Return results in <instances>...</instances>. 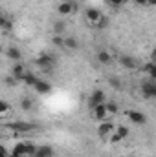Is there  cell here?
<instances>
[{"instance_id":"obj_1","label":"cell","mask_w":156,"mask_h":157,"mask_svg":"<svg viewBox=\"0 0 156 157\" xmlns=\"http://www.w3.org/2000/svg\"><path fill=\"white\" fill-rule=\"evenodd\" d=\"M105 102H107L105 93H103L101 90H96V91H92L90 97H88V110H94L96 106H101V104H105Z\"/></svg>"},{"instance_id":"obj_2","label":"cell","mask_w":156,"mask_h":157,"mask_svg":"<svg viewBox=\"0 0 156 157\" xmlns=\"http://www.w3.org/2000/svg\"><path fill=\"white\" fill-rule=\"evenodd\" d=\"M142 93L145 99H156V80L149 78L142 84Z\"/></svg>"},{"instance_id":"obj_3","label":"cell","mask_w":156,"mask_h":157,"mask_svg":"<svg viewBox=\"0 0 156 157\" xmlns=\"http://www.w3.org/2000/svg\"><path fill=\"white\" fill-rule=\"evenodd\" d=\"M57 11L61 17H66V15H74L77 13V4L76 2H61L57 6Z\"/></svg>"},{"instance_id":"obj_4","label":"cell","mask_w":156,"mask_h":157,"mask_svg":"<svg viewBox=\"0 0 156 157\" xmlns=\"http://www.w3.org/2000/svg\"><path fill=\"white\" fill-rule=\"evenodd\" d=\"M116 132V126L110 121H101V124L97 126V135L99 137H110Z\"/></svg>"},{"instance_id":"obj_5","label":"cell","mask_w":156,"mask_h":157,"mask_svg":"<svg viewBox=\"0 0 156 157\" xmlns=\"http://www.w3.org/2000/svg\"><path fill=\"white\" fill-rule=\"evenodd\" d=\"M35 64L42 68V70H50L53 64H55V59L50 55V53H40L39 57H37V60H35Z\"/></svg>"},{"instance_id":"obj_6","label":"cell","mask_w":156,"mask_h":157,"mask_svg":"<svg viewBox=\"0 0 156 157\" xmlns=\"http://www.w3.org/2000/svg\"><path fill=\"white\" fill-rule=\"evenodd\" d=\"M84 17H86V22H88V24L97 26V22L103 18V13H101L99 9H96V7H88L86 13H84Z\"/></svg>"},{"instance_id":"obj_7","label":"cell","mask_w":156,"mask_h":157,"mask_svg":"<svg viewBox=\"0 0 156 157\" xmlns=\"http://www.w3.org/2000/svg\"><path fill=\"white\" fill-rule=\"evenodd\" d=\"M90 112H92V117L96 119V121H107V117L110 115L109 110H107V102L101 104V106H96V108L90 110Z\"/></svg>"},{"instance_id":"obj_8","label":"cell","mask_w":156,"mask_h":157,"mask_svg":"<svg viewBox=\"0 0 156 157\" xmlns=\"http://www.w3.org/2000/svg\"><path fill=\"white\" fill-rule=\"evenodd\" d=\"M9 126H11L15 132H18V133H28L30 130H33V124L24 122V121H15V122H9Z\"/></svg>"},{"instance_id":"obj_9","label":"cell","mask_w":156,"mask_h":157,"mask_svg":"<svg viewBox=\"0 0 156 157\" xmlns=\"http://www.w3.org/2000/svg\"><path fill=\"white\" fill-rule=\"evenodd\" d=\"M127 135H129V128H127V126H117L116 132L110 135V141H112V143H119V141H123Z\"/></svg>"},{"instance_id":"obj_10","label":"cell","mask_w":156,"mask_h":157,"mask_svg":"<svg viewBox=\"0 0 156 157\" xmlns=\"http://www.w3.org/2000/svg\"><path fill=\"white\" fill-rule=\"evenodd\" d=\"M127 115H129V119H130V122H134V124H138V126H143V124L147 122V117H145L142 112H134V110H130Z\"/></svg>"},{"instance_id":"obj_11","label":"cell","mask_w":156,"mask_h":157,"mask_svg":"<svg viewBox=\"0 0 156 157\" xmlns=\"http://www.w3.org/2000/svg\"><path fill=\"white\" fill-rule=\"evenodd\" d=\"M37 93H40V95H44V93H50L51 91V84L48 82V80H44V78H40L39 82L35 84V88H33Z\"/></svg>"},{"instance_id":"obj_12","label":"cell","mask_w":156,"mask_h":157,"mask_svg":"<svg viewBox=\"0 0 156 157\" xmlns=\"http://www.w3.org/2000/svg\"><path fill=\"white\" fill-rule=\"evenodd\" d=\"M6 55H7V59L9 60H13V62H20V59H22V53H20V49L18 48H7L6 49Z\"/></svg>"},{"instance_id":"obj_13","label":"cell","mask_w":156,"mask_h":157,"mask_svg":"<svg viewBox=\"0 0 156 157\" xmlns=\"http://www.w3.org/2000/svg\"><path fill=\"white\" fill-rule=\"evenodd\" d=\"M11 157H28L26 154V143H17L11 150Z\"/></svg>"},{"instance_id":"obj_14","label":"cell","mask_w":156,"mask_h":157,"mask_svg":"<svg viewBox=\"0 0 156 157\" xmlns=\"http://www.w3.org/2000/svg\"><path fill=\"white\" fill-rule=\"evenodd\" d=\"M53 155H55L53 148H51V146H48V144H42V146H39L37 154H35L33 157H53Z\"/></svg>"},{"instance_id":"obj_15","label":"cell","mask_w":156,"mask_h":157,"mask_svg":"<svg viewBox=\"0 0 156 157\" xmlns=\"http://www.w3.org/2000/svg\"><path fill=\"white\" fill-rule=\"evenodd\" d=\"M11 73H13V77H17L18 80H22L24 75H26V70H24V66H22L20 62H15L13 68H11Z\"/></svg>"},{"instance_id":"obj_16","label":"cell","mask_w":156,"mask_h":157,"mask_svg":"<svg viewBox=\"0 0 156 157\" xmlns=\"http://www.w3.org/2000/svg\"><path fill=\"white\" fill-rule=\"evenodd\" d=\"M40 78L35 75V73H31V71H26V75H24V78H22V82L26 84V86H31V88H35V84L39 82Z\"/></svg>"},{"instance_id":"obj_17","label":"cell","mask_w":156,"mask_h":157,"mask_svg":"<svg viewBox=\"0 0 156 157\" xmlns=\"http://www.w3.org/2000/svg\"><path fill=\"white\" fill-rule=\"evenodd\" d=\"M119 64H121L123 68H127V70H132V68L136 66V60H134L132 57H129V55H123V57H119Z\"/></svg>"},{"instance_id":"obj_18","label":"cell","mask_w":156,"mask_h":157,"mask_svg":"<svg viewBox=\"0 0 156 157\" xmlns=\"http://www.w3.org/2000/svg\"><path fill=\"white\" fill-rule=\"evenodd\" d=\"M66 31V22L64 20H55L53 24V35H64Z\"/></svg>"},{"instance_id":"obj_19","label":"cell","mask_w":156,"mask_h":157,"mask_svg":"<svg viewBox=\"0 0 156 157\" xmlns=\"http://www.w3.org/2000/svg\"><path fill=\"white\" fill-rule=\"evenodd\" d=\"M97 60H99V64H105V66H109L110 62H112V57H110V53L109 51H99L97 53Z\"/></svg>"},{"instance_id":"obj_20","label":"cell","mask_w":156,"mask_h":157,"mask_svg":"<svg viewBox=\"0 0 156 157\" xmlns=\"http://www.w3.org/2000/svg\"><path fill=\"white\" fill-rule=\"evenodd\" d=\"M143 71L149 75V78L156 80V62H154V60H153V62H149V64H145V66H143Z\"/></svg>"},{"instance_id":"obj_21","label":"cell","mask_w":156,"mask_h":157,"mask_svg":"<svg viewBox=\"0 0 156 157\" xmlns=\"http://www.w3.org/2000/svg\"><path fill=\"white\" fill-rule=\"evenodd\" d=\"M79 48V42L76 37H66V40H64V49H77Z\"/></svg>"},{"instance_id":"obj_22","label":"cell","mask_w":156,"mask_h":157,"mask_svg":"<svg viewBox=\"0 0 156 157\" xmlns=\"http://www.w3.org/2000/svg\"><path fill=\"white\" fill-rule=\"evenodd\" d=\"M20 108H22L24 112H30V110L33 108V101H31L30 97H24V99L20 101Z\"/></svg>"},{"instance_id":"obj_23","label":"cell","mask_w":156,"mask_h":157,"mask_svg":"<svg viewBox=\"0 0 156 157\" xmlns=\"http://www.w3.org/2000/svg\"><path fill=\"white\" fill-rule=\"evenodd\" d=\"M37 150H39L37 144H33V143H26V154H28V157H33L35 154H37Z\"/></svg>"},{"instance_id":"obj_24","label":"cell","mask_w":156,"mask_h":157,"mask_svg":"<svg viewBox=\"0 0 156 157\" xmlns=\"http://www.w3.org/2000/svg\"><path fill=\"white\" fill-rule=\"evenodd\" d=\"M64 40H66V37H63V35H53L51 42H53V46H57V48H64Z\"/></svg>"},{"instance_id":"obj_25","label":"cell","mask_w":156,"mask_h":157,"mask_svg":"<svg viewBox=\"0 0 156 157\" xmlns=\"http://www.w3.org/2000/svg\"><path fill=\"white\" fill-rule=\"evenodd\" d=\"M9 113V102L7 101H0V115L6 117Z\"/></svg>"},{"instance_id":"obj_26","label":"cell","mask_w":156,"mask_h":157,"mask_svg":"<svg viewBox=\"0 0 156 157\" xmlns=\"http://www.w3.org/2000/svg\"><path fill=\"white\" fill-rule=\"evenodd\" d=\"M107 110H109V113H110V115H112V113H116V112H117L116 102H107Z\"/></svg>"},{"instance_id":"obj_27","label":"cell","mask_w":156,"mask_h":157,"mask_svg":"<svg viewBox=\"0 0 156 157\" xmlns=\"http://www.w3.org/2000/svg\"><path fill=\"white\" fill-rule=\"evenodd\" d=\"M107 26H109V18H107V17H103V18H101L99 22H97V26H96V28L103 29V28H107Z\"/></svg>"},{"instance_id":"obj_28","label":"cell","mask_w":156,"mask_h":157,"mask_svg":"<svg viewBox=\"0 0 156 157\" xmlns=\"http://www.w3.org/2000/svg\"><path fill=\"white\" fill-rule=\"evenodd\" d=\"M0 24H2V29H4V31H9V28H11V22H9L7 18H2V20H0Z\"/></svg>"},{"instance_id":"obj_29","label":"cell","mask_w":156,"mask_h":157,"mask_svg":"<svg viewBox=\"0 0 156 157\" xmlns=\"http://www.w3.org/2000/svg\"><path fill=\"white\" fill-rule=\"evenodd\" d=\"M107 2H109L112 7H119V6H123V4H125V0H107Z\"/></svg>"},{"instance_id":"obj_30","label":"cell","mask_w":156,"mask_h":157,"mask_svg":"<svg viewBox=\"0 0 156 157\" xmlns=\"http://www.w3.org/2000/svg\"><path fill=\"white\" fill-rule=\"evenodd\" d=\"M6 82H7L9 86H15V84L18 82V78H17V77H7V78H6Z\"/></svg>"},{"instance_id":"obj_31","label":"cell","mask_w":156,"mask_h":157,"mask_svg":"<svg viewBox=\"0 0 156 157\" xmlns=\"http://www.w3.org/2000/svg\"><path fill=\"white\" fill-rule=\"evenodd\" d=\"M110 84H112V88H119L121 86V82L119 80H116V77H110V80H109Z\"/></svg>"},{"instance_id":"obj_32","label":"cell","mask_w":156,"mask_h":157,"mask_svg":"<svg viewBox=\"0 0 156 157\" xmlns=\"http://www.w3.org/2000/svg\"><path fill=\"white\" fill-rule=\"evenodd\" d=\"M0 157H9V152L6 146H0Z\"/></svg>"},{"instance_id":"obj_33","label":"cell","mask_w":156,"mask_h":157,"mask_svg":"<svg viewBox=\"0 0 156 157\" xmlns=\"http://www.w3.org/2000/svg\"><path fill=\"white\" fill-rule=\"evenodd\" d=\"M134 4H138V6H147V0H132Z\"/></svg>"},{"instance_id":"obj_34","label":"cell","mask_w":156,"mask_h":157,"mask_svg":"<svg viewBox=\"0 0 156 157\" xmlns=\"http://www.w3.org/2000/svg\"><path fill=\"white\" fill-rule=\"evenodd\" d=\"M147 6H156V0H147Z\"/></svg>"},{"instance_id":"obj_35","label":"cell","mask_w":156,"mask_h":157,"mask_svg":"<svg viewBox=\"0 0 156 157\" xmlns=\"http://www.w3.org/2000/svg\"><path fill=\"white\" fill-rule=\"evenodd\" d=\"M153 60H154V62H156V48H154V49H153Z\"/></svg>"},{"instance_id":"obj_36","label":"cell","mask_w":156,"mask_h":157,"mask_svg":"<svg viewBox=\"0 0 156 157\" xmlns=\"http://www.w3.org/2000/svg\"><path fill=\"white\" fill-rule=\"evenodd\" d=\"M127 157H132V155H127Z\"/></svg>"}]
</instances>
